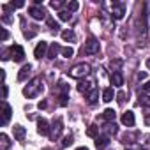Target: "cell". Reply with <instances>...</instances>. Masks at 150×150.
Here are the masks:
<instances>
[{
    "mask_svg": "<svg viewBox=\"0 0 150 150\" xmlns=\"http://www.w3.org/2000/svg\"><path fill=\"white\" fill-rule=\"evenodd\" d=\"M69 76L71 78H76V80H85L90 76V65L87 62H80L76 65H72L69 69Z\"/></svg>",
    "mask_w": 150,
    "mask_h": 150,
    "instance_id": "cell-1",
    "label": "cell"
},
{
    "mask_svg": "<svg viewBox=\"0 0 150 150\" xmlns=\"http://www.w3.org/2000/svg\"><path fill=\"white\" fill-rule=\"evenodd\" d=\"M42 80L41 78H34V80H30L28 81V85L23 88V96L25 97H28V99H34V97H37L41 92H42Z\"/></svg>",
    "mask_w": 150,
    "mask_h": 150,
    "instance_id": "cell-2",
    "label": "cell"
},
{
    "mask_svg": "<svg viewBox=\"0 0 150 150\" xmlns=\"http://www.w3.org/2000/svg\"><path fill=\"white\" fill-rule=\"evenodd\" d=\"M92 90H96V80H94V78L88 76V78H85V80H80V83H78V92L88 96Z\"/></svg>",
    "mask_w": 150,
    "mask_h": 150,
    "instance_id": "cell-3",
    "label": "cell"
},
{
    "mask_svg": "<svg viewBox=\"0 0 150 150\" xmlns=\"http://www.w3.org/2000/svg\"><path fill=\"white\" fill-rule=\"evenodd\" d=\"M62 127H64L62 118H60V117H55V120H53V124H51V129H50V138H51L53 141L62 134Z\"/></svg>",
    "mask_w": 150,
    "mask_h": 150,
    "instance_id": "cell-4",
    "label": "cell"
},
{
    "mask_svg": "<svg viewBox=\"0 0 150 150\" xmlns=\"http://www.w3.org/2000/svg\"><path fill=\"white\" fill-rule=\"evenodd\" d=\"M83 53H87V55H96V53H99V41H97L96 37H88L87 42H85Z\"/></svg>",
    "mask_w": 150,
    "mask_h": 150,
    "instance_id": "cell-5",
    "label": "cell"
},
{
    "mask_svg": "<svg viewBox=\"0 0 150 150\" xmlns=\"http://www.w3.org/2000/svg\"><path fill=\"white\" fill-rule=\"evenodd\" d=\"M111 16H113V20H122L125 16V6H124V2H113L111 4Z\"/></svg>",
    "mask_w": 150,
    "mask_h": 150,
    "instance_id": "cell-6",
    "label": "cell"
},
{
    "mask_svg": "<svg viewBox=\"0 0 150 150\" xmlns=\"http://www.w3.org/2000/svg\"><path fill=\"white\" fill-rule=\"evenodd\" d=\"M11 58H13L14 62H23V60H25V50H23L20 44L11 46Z\"/></svg>",
    "mask_w": 150,
    "mask_h": 150,
    "instance_id": "cell-7",
    "label": "cell"
},
{
    "mask_svg": "<svg viewBox=\"0 0 150 150\" xmlns=\"http://www.w3.org/2000/svg\"><path fill=\"white\" fill-rule=\"evenodd\" d=\"M146 35H148V32H146V16L143 14V18H141V25H139V28H138V39L141 41V44L146 42Z\"/></svg>",
    "mask_w": 150,
    "mask_h": 150,
    "instance_id": "cell-8",
    "label": "cell"
},
{
    "mask_svg": "<svg viewBox=\"0 0 150 150\" xmlns=\"http://www.w3.org/2000/svg\"><path fill=\"white\" fill-rule=\"evenodd\" d=\"M28 14H30L34 20H44V18H46L44 9L39 7V6H32V7H28Z\"/></svg>",
    "mask_w": 150,
    "mask_h": 150,
    "instance_id": "cell-9",
    "label": "cell"
},
{
    "mask_svg": "<svg viewBox=\"0 0 150 150\" xmlns=\"http://www.w3.org/2000/svg\"><path fill=\"white\" fill-rule=\"evenodd\" d=\"M50 124H48V120L46 118H37V132L39 134H42V136H48L50 134Z\"/></svg>",
    "mask_w": 150,
    "mask_h": 150,
    "instance_id": "cell-10",
    "label": "cell"
},
{
    "mask_svg": "<svg viewBox=\"0 0 150 150\" xmlns=\"http://www.w3.org/2000/svg\"><path fill=\"white\" fill-rule=\"evenodd\" d=\"M48 42H39L37 46H35V51H34V55H35V58H42V57H46L48 55Z\"/></svg>",
    "mask_w": 150,
    "mask_h": 150,
    "instance_id": "cell-11",
    "label": "cell"
},
{
    "mask_svg": "<svg viewBox=\"0 0 150 150\" xmlns=\"http://www.w3.org/2000/svg\"><path fill=\"white\" fill-rule=\"evenodd\" d=\"M9 120H11V106L6 101H2V125H7Z\"/></svg>",
    "mask_w": 150,
    "mask_h": 150,
    "instance_id": "cell-12",
    "label": "cell"
},
{
    "mask_svg": "<svg viewBox=\"0 0 150 150\" xmlns=\"http://www.w3.org/2000/svg\"><path fill=\"white\" fill-rule=\"evenodd\" d=\"M134 122H136V118H134V113H132V111H125V113L122 115V124H124V125L132 127Z\"/></svg>",
    "mask_w": 150,
    "mask_h": 150,
    "instance_id": "cell-13",
    "label": "cell"
},
{
    "mask_svg": "<svg viewBox=\"0 0 150 150\" xmlns=\"http://www.w3.org/2000/svg\"><path fill=\"white\" fill-rule=\"evenodd\" d=\"M108 145H110V136H106V134H101V136H97V138H96V146H97L99 150L106 148Z\"/></svg>",
    "mask_w": 150,
    "mask_h": 150,
    "instance_id": "cell-14",
    "label": "cell"
},
{
    "mask_svg": "<svg viewBox=\"0 0 150 150\" xmlns=\"http://www.w3.org/2000/svg\"><path fill=\"white\" fill-rule=\"evenodd\" d=\"M32 72V65L30 64H27V65H23L21 69H20V72H18V80L20 81H25L27 78H28V74Z\"/></svg>",
    "mask_w": 150,
    "mask_h": 150,
    "instance_id": "cell-15",
    "label": "cell"
},
{
    "mask_svg": "<svg viewBox=\"0 0 150 150\" xmlns=\"http://www.w3.org/2000/svg\"><path fill=\"white\" fill-rule=\"evenodd\" d=\"M111 85H113V87H118V88L124 85V76H122V72H120V71L111 74Z\"/></svg>",
    "mask_w": 150,
    "mask_h": 150,
    "instance_id": "cell-16",
    "label": "cell"
},
{
    "mask_svg": "<svg viewBox=\"0 0 150 150\" xmlns=\"http://www.w3.org/2000/svg\"><path fill=\"white\" fill-rule=\"evenodd\" d=\"M67 90H69V87L65 85V83H60V106H67Z\"/></svg>",
    "mask_w": 150,
    "mask_h": 150,
    "instance_id": "cell-17",
    "label": "cell"
},
{
    "mask_svg": "<svg viewBox=\"0 0 150 150\" xmlns=\"http://www.w3.org/2000/svg\"><path fill=\"white\" fill-rule=\"evenodd\" d=\"M13 131H14V138H16L18 141H23V139H25L27 131H25V127H23V125H14V127H13Z\"/></svg>",
    "mask_w": 150,
    "mask_h": 150,
    "instance_id": "cell-18",
    "label": "cell"
},
{
    "mask_svg": "<svg viewBox=\"0 0 150 150\" xmlns=\"http://www.w3.org/2000/svg\"><path fill=\"white\" fill-rule=\"evenodd\" d=\"M58 51H62V48H60V46H58L57 42H53V44L50 46V50H48V55H46V57H48L50 60H53V58H55V57L58 55Z\"/></svg>",
    "mask_w": 150,
    "mask_h": 150,
    "instance_id": "cell-19",
    "label": "cell"
},
{
    "mask_svg": "<svg viewBox=\"0 0 150 150\" xmlns=\"http://www.w3.org/2000/svg\"><path fill=\"white\" fill-rule=\"evenodd\" d=\"M103 131H104L106 136H111V134H117L118 129H117V124H115V122H108V124L103 127Z\"/></svg>",
    "mask_w": 150,
    "mask_h": 150,
    "instance_id": "cell-20",
    "label": "cell"
},
{
    "mask_svg": "<svg viewBox=\"0 0 150 150\" xmlns=\"http://www.w3.org/2000/svg\"><path fill=\"white\" fill-rule=\"evenodd\" d=\"M62 39L67 41V42H74L76 41V34H74L72 30H62Z\"/></svg>",
    "mask_w": 150,
    "mask_h": 150,
    "instance_id": "cell-21",
    "label": "cell"
},
{
    "mask_svg": "<svg viewBox=\"0 0 150 150\" xmlns=\"http://www.w3.org/2000/svg\"><path fill=\"white\" fill-rule=\"evenodd\" d=\"M11 146V141H9V136L7 134H0V150H7Z\"/></svg>",
    "mask_w": 150,
    "mask_h": 150,
    "instance_id": "cell-22",
    "label": "cell"
},
{
    "mask_svg": "<svg viewBox=\"0 0 150 150\" xmlns=\"http://www.w3.org/2000/svg\"><path fill=\"white\" fill-rule=\"evenodd\" d=\"M101 117H103L106 122H115V117H117V113H115V110H104Z\"/></svg>",
    "mask_w": 150,
    "mask_h": 150,
    "instance_id": "cell-23",
    "label": "cell"
},
{
    "mask_svg": "<svg viewBox=\"0 0 150 150\" xmlns=\"http://www.w3.org/2000/svg\"><path fill=\"white\" fill-rule=\"evenodd\" d=\"M103 101H104V103L113 101V88H111V87H108V88L103 90Z\"/></svg>",
    "mask_w": 150,
    "mask_h": 150,
    "instance_id": "cell-24",
    "label": "cell"
},
{
    "mask_svg": "<svg viewBox=\"0 0 150 150\" xmlns=\"http://www.w3.org/2000/svg\"><path fill=\"white\" fill-rule=\"evenodd\" d=\"M87 101H88V104H96V103L99 101V90H97V88L92 90V92L87 96Z\"/></svg>",
    "mask_w": 150,
    "mask_h": 150,
    "instance_id": "cell-25",
    "label": "cell"
},
{
    "mask_svg": "<svg viewBox=\"0 0 150 150\" xmlns=\"http://www.w3.org/2000/svg\"><path fill=\"white\" fill-rule=\"evenodd\" d=\"M87 136H90V138H97V136H99V127H97L96 124L88 125V129H87Z\"/></svg>",
    "mask_w": 150,
    "mask_h": 150,
    "instance_id": "cell-26",
    "label": "cell"
},
{
    "mask_svg": "<svg viewBox=\"0 0 150 150\" xmlns=\"http://www.w3.org/2000/svg\"><path fill=\"white\" fill-rule=\"evenodd\" d=\"M58 18H60L62 21H71L72 14H71L69 11H60V13H58Z\"/></svg>",
    "mask_w": 150,
    "mask_h": 150,
    "instance_id": "cell-27",
    "label": "cell"
},
{
    "mask_svg": "<svg viewBox=\"0 0 150 150\" xmlns=\"http://www.w3.org/2000/svg\"><path fill=\"white\" fill-rule=\"evenodd\" d=\"M62 55H64L65 58H71V57L74 55V50H72V46H65V48H62Z\"/></svg>",
    "mask_w": 150,
    "mask_h": 150,
    "instance_id": "cell-28",
    "label": "cell"
},
{
    "mask_svg": "<svg viewBox=\"0 0 150 150\" xmlns=\"http://www.w3.org/2000/svg\"><path fill=\"white\" fill-rule=\"evenodd\" d=\"M78 7H80V4H78V2H74V0L67 4V9H69V13H74V11H78Z\"/></svg>",
    "mask_w": 150,
    "mask_h": 150,
    "instance_id": "cell-29",
    "label": "cell"
},
{
    "mask_svg": "<svg viewBox=\"0 0 150 150\" xmlns=\"http://www.w3.org/2000/svg\"><path fill=\"white\" fill-rule=\"evenodd\" d=\"M143 118H145V124H146V125H150V106H146V108H145Z\"/></svg>",
    "mask_w": 150,
    "mask_h": 150,
    "instance_id": "cell-30",
    "label": "cell"
},
{
    "mask_svg": "<svg viewBox=\"0 0 150 150\" xmlns=\"http://www.w3.org/2000/svg\"><path fill=\"white\" fill-rule=\"evenodd\" d=\"M46 23H48V27H50V28H60V27H58V23H57L53 18H48V20H46Z\"/></svg>",
    "mask_w": 150,
    "mask_h": 150,
    "instance_id": "cell-31",
    "label": "cell"
},
{
    "mask_svg": "<svg viewBox=\"0 0 150 150\" xmlns=\"http://www.w3.org/2000/svg\"><path fill=\"white\" fill-rule=\"evenodd\" d=\"M120 65H122V60H111V69L115 71V72H118V69H120Z\"/></svg>",
    "mask_w": 150,
    "mask_h": 150,
    "instance_id": "cell-32",
    "label": "cell"
},
{
    "mask_svg": "<svg viewBox=\"0 0 150 150\" xmlns=\"http://www.w3.org/2000/svg\"><path fill=\"white\" fill-rule=\"evenodd\" d=\"M117 101H118L120 104H124V103H125V92H124V90H120V92L117 94Z\"/></svg>",
    "mask_w": 150,
    "mask_h": 150,
    "instance_id": "cell-33",
    "label": "cell"
},
{
    "mask_svg": "<svg viewBox=\"0 0 150 150\" xmlns=\"http://www.w3.org/2000/svg\"><path fill=\"white\" fill-rule=\"evenodd\" d=\"M71 143H72V136H71V134H67V136L64 138V141H62V145H64V146H69Z\"/></svg>",
    "mask_w": 150,
    "mask_h": 150,
    "instance_id": "cell-34",
    "label": "cell"
},
{
    "mask_svg": "<svg viewBox=\"0 0 150 150\" xmlns=\"http://www.w3.org/2000/svg\"><path fill=\"white\" fill-rule=\"evenodd\" d=\"M50 6H51L53 9H60V7H62V2H60V0H53V2H50Z\"/></svg>",
    "mask_w": 150,
    "mask_h": 150,
    "instance_id": "cell-35",
    "label": "cell"
},
{
    "mask_svg": "<svg viewBox=\"0 0 150 150\" xmlns=\"http://www.w3.org/2000/svg\"><path fill=\"white\" fill-rule=\"evenodd\" d=\"M125 150H141V146L139 145H127Z\"/></svg>",
    "mask_w": 150,
    "mask_h": 150,
    "instance_id": "cell-36",
    "label": "cell"
},
{
    "mask_svg": "<svg viewBox=\"0 0 150 150\" xmlns=\"http://www.w3.org/2000/svg\"><path fill=\"white\" fill-rule=\"evenodd\" d=\"M6 97H7V85L4 83L2 85V99H6Z\"/></svg>",
    "mask_w": 150,
    "mask_h": 150,
    "instance_id": "cell-37",
    "label": "cell"
},
{
    "mask_svg": "<svg viewBox=\"0 0 150 150\" xmlns=\"http://www.w3.org/2000/svg\"><path fill=\"white\" fill-rule=\"evenodd\" d=\"M7 37H9V32L6 28H2V41H7Z\"/></svg>",
    "mask_w": 150,
    "mask_h": 150,
    "instance_id": "cell-38",
    "label": "cell"
},
{
    "mask_svg": "<svg viewBox=\"0 0 150 150\" xmlns=\"http://www.w3.org/2000/svg\"><path fill=\"white\" fill-rule=\"evenodd\" d=\"M141 88H143V92H148V94H150V81H146Z\"/></svg>",
    "mask_w": 150,
    "mask_h": 150,
    "instance_id": "cell-39",
    "label": "cell"
},
{
    "mask_svg": "<svg viewBox=\"0 0 150 150\" xmlns=\"http://www.w3.org/2000/svg\"><path fill=\"white\" fill-rule=\"evenodd\" d=\"M138 78H139V80H145V78H146V72H139Z\"/></svg>",
    "mask_w": 150,
    "mask_h": 150,
    "instance_id": "cell-40",
    "label": "cell"
},
{
    "mask_svg": "<svg viewBox=\"0 0 150 150\" xmlns=\"http://www.w3.org/2000/svg\"><path fill=\"white\" fill-rule=\"evenodd\" d=\"M39 108H41V110L46 108V101H41V103H39Z\"/></svg>",
    "mask_w": 150,
    "mask_h": 150,
    "instance_id": "cell-41",
    "label": "cell"
},
{
    "mask_svg": "<svg viewBox=\"0 0 150 150\" xmlns=\"http://www.w3.org/2000/svg\"><path fill=\"white\" fill-rule=\"evenodd\" d=\"M146 67L150 69V58H146Z\"/></svg>",
    "mask_w": 150,
    "mask_h": 150,
    "instance_id": "cell-42",
    "label": "cell"
},
{
    "mask_svg": "<svg viewBox=\"0 0 150 150\" xmlns=\"http://www.w3.org/2000/svg\"><path fill=\"white\" fill-rule=\"evenodd\" d=\"M76 150H88L87 146H80V148H76Z\"/></svg>",
    "mask_w": 150,
    "mask_h": 150,
    "instance_id": "cell-43",
    "label": "cell"
}]
</instances>
